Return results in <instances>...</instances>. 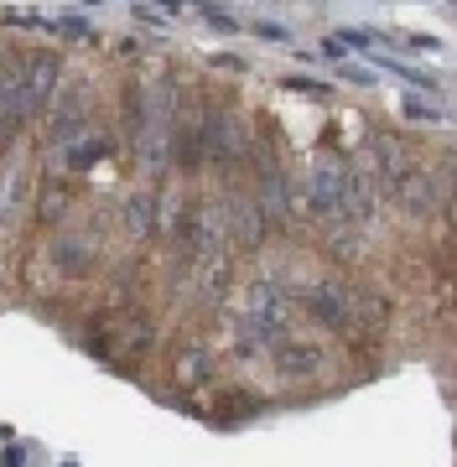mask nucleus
Masks as SVG:
<instances>
[{"label":"nucleus","instance_id":"12","mask_svg":"<svg viewBox=\"0 0 457 467\" xmlns=\"http://www.w3.org/2000/svg\"><path fill=\"white\" fill-rule=\"evenodd\" d=\"M254 202H260L265 223H291V192H286V177H281L275 167L260 171V192H254Z\"/></svg>","mask_w":457,"mask_h":467},{"label":"nucleus","instance_id":"2","mask_svg":"<svg viewBox=\"0 0 457 467\" xmlns=\"http://www.w3.org/2000/svg\"><path fill=\"white\" fill-rule=\"evenodd\" d=\"M182 239H187V250H192L198 265H219L223 260V239H229V229H223V208L198 202V208L182 218Z\"/></svg>","mask_w":457,"mask_h":467},{"label":"nucleus","instance_id":"3","mask_svg":"<svg viewBox=\"0 0 457 467\" xmlns=\"http://www.w3.org/2000/svg\"><path fill=\"white\" fill-rule=\"evenodd\" d=\"M203 146H208V156H213L219 167H239V161L250 156V130H244L239 115H208Z\"/></svg>","mask_w":457,"mask_h":467},{"label":"nucleus","instance_id":"6","mask_svg":"<svg viewBox=\"0 0 457 467\" xmlns=\"http://www.w3.org/2000/svg\"><path fill=\"white\" fill-rule=\"evenodd\" d=\"M306 312L322 322V327H333V333H354V291H343V285L322 281L306 291Z\"/></svg>","mask_w":457,"mask_h":467},{"label":"nucleus","instance_id":"11","mask_svg":"<svg viewBox=\"0 0 457 467\" xmlns=\"http://www.w3.org/2000/svg\"><path fill=\"white\" fill-rule=\"evenodd\" d=\"M223 229L234 234L239 244H260V234H265V213H260V202H254V198H229V202H223Z\"/></svg>","mask_w":457,"mask_h":467},{"label":"nucleus","instance_id":"13","mask_svg":"<svg viewBox=\"0 0 457 467\" xmlns=\"http://www.w3.org/2000/svg\"><path fill=\"white\" fill-rule=\"evenodd\" d=\"M52 84H57V57L36 52L32 63H26V109H42L52 99Z\"/></svg>","mask_w":457,"mask_h":467},{"label":"nucleus","instance_id":"14","mask_svg":"<svg viewBox=\"0 0 457 467\" xmlns=\"http://www.w3.org/2000/svg\"><path fill=\"white\" fill-rule=\"evenodd\" d=\"M369 202H374L369 177H364V171H348V187H343V218H348V223H369Z\"/></svg>","mask_w":457,"mask_h":467},{"label":"nucleus","instance_id":"10","mask_svg":"<svg viewBox=\"0 0 457 467\" xmlns=\"http://www.w3.org/2000/svg\"><path fill=\"white\" fill-rule=\"evenodd\" d=\"M250 317H254V327H265V333H281L286 327V317H291V301H286V291L275 281H260L250 291Z\"/></svg>","mask_w":457,"mask_h":467},{"label":"nucleus","instance_id":"9","mask_svg":"<svg viewBox=\"0 0 457 467\" xmlns=\"http://www.w3.org/2000/svg\"><path fill=\"white\" fill-rule=\"evenodd\" d=\"M94 254H99L94 234H57V244H52V265H57V275L78 281V275L94 270Z\"/></svg>","mask_w":457,"mask_h":467},{"label":"nucleus","instance_id":"8","mask_svg":"<svg viewBox=\"0 0 457 467\" xmlns=\"http://www.w3.org/2000/svg\"><path fill=\"white\" fill-rule=\"evenodd\" d=\"M343 187H348V167L317 161V167H312V208H317L322 218H338L343 223Z\"/></svg>","mask_w":457,"mask_h":467},{"label":"nucleus","instance_id":"18","mask_svg":"<svg viewBox=\"0 0 457 467\" xmlns=\"http://www.w3.org/2000/svg\"><path fill=\"white\" fill-rule=\"evenodd\" d=\"M151 208H156L151 198H130V202H125V229L136 234V239H140V234H151Z\"/></svg>","mask_w":457,"mask_h":467},{"label":"nucleus","instance_id":"17","mask_svg":"<svg viewBox=\"0 0 457 467\" xmlns=\"http://www.w3.org/2000/svg\"><path fill=\"white\" fill-rule=\"evenodd\" d=\"M36 208H42V223H57V218L68 213V187L63 182L42 187V202H36Z\"/></svg>","mask_w":457,"mask_h":467},{"label":"nucleus","instance_id":"7","mask_svg":"<svg viewBox=\"0 0 457 467\" xmlns=\"http://www.w3.org/2000/svg\"><path fill=\"white\" fill-rule=\"evenodd\" d=\"M26 115V63H0V135H11Z\"/></svg>","mask_w":457,"mask_h":467},{"label":"nucleus","instance_id":"1","mask_svg":"<svg viewBox=\"0 0 457 467\" xmlns=\"http://www.w3.org/2000/svg\"><path fill=\"white\" fill-rule=\"evenodd\" d=\"M156 343V322L146 317V312H125V317H109L94 327V337H88V348L94 353H130V358H140V353Z\"/></svg>","mask_w":457,"mask_h":467},{"label":"nucleus","instance_id":"16","mask_svg":"<svg viewBox=\"0 0 457 467\" xmlns=\"http://www.w3.org/2000/svg\"><path fill=\"white\" fill-rule=\"evenodd\" d=\"M203 374H208V353L203 348H187L182 358H177V384H203Z\"/></svg>","mask_w":457,"mask_h":467},{"label":"nucleus","instance_id":"15","mask_svg":"<svg viewBox=\"0 0 457 467\" xmlns=\"http://www.w3.org/2000/svg\"><path fill=\"white\" fill-rule=\"evenodd\" d=\"M374 150H379V177H385V187H395L400 182V171L410 167L406 146H400L395 135H374Z\"/></svg>","mask_w":457,"mask_h":467},{"label":"nucleus","instance_id":"4","mask_svg":"<svg viewBox=\"0 0 457 467\" xmlns=\"http://www.w3.org/2000/svg\"><path fill=\"white\" fill-rule=\"evenodd\" d=\"M389 198L400 202L410 218H421V213H431L441 202V192H437V171L431 167H421V161H410L406 171H400V182L389 187Z\"/></svg>","mask_w":457,"mask_h":467},{"label":"nucleus","instance_id":"19","mask_svg":"<svg viewBox=\"0 0 457 467\" xmlns=\"http://www.w3.org/2000/svg\"><path fill=\"white\" fill-rule=\"evenodd\" d=\"M447 218H452V223H457V187H452V192H447Z\"/></svg>","mask_w":457,"mask_h":467},{"label":"nucleus","instance_id":"5","mask_svg":"<svg viewBox=\"0 0 457 467\" xmlns=\"http://www.w3.org/2000/svg\"><path fill=\"white\" fill-rule=\"evenodd\" d=\"M271 358H275V368H281L286 379H317L322 368L333 364V358H327V348H317V343H302V337H275V343H271Z\"/></svg>","mask_w":457,"mask_h":467}]
</instances>
